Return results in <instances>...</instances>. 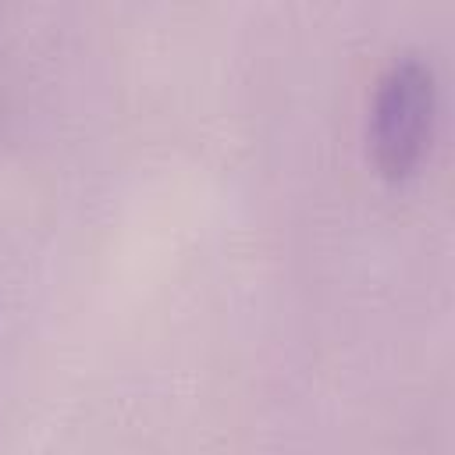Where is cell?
<instances>
[{
    "instance_id": "obj_1",
    "label": "cell",
    "mask_w": 455,
    "mask_h": 455,
    "mask_svg": "<svg viewBox=\"0 0 455 455\" xmlns=\"http://www.w3.org/2000/svg\"><path fill=\"white\" fill-rule=\"evenodd\" d=\"M434 110H437L434 68L416 53L395 57L373 85L370 124H366L370 160L384 181H405L419 167L430 142Z\"/></svg>"
}]
</instances>
